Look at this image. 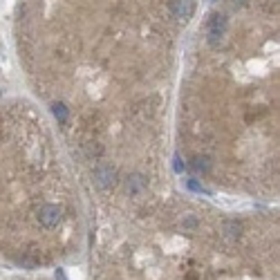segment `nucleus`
Returning <instances> with one entry per match:
<instances>
[{"instance_id": "obj_1", "label": "nucleus", "mask_w": 280, "mask_h": 280, "mask_svg": "<svg viewBox=\"0 0 280 280\" xmlns=\"http://www.w3.org/2000/svg\"><path fill=\"white\" fill-rule=\"evenodd\" d=\"M195 0H20L34 92L95 186L142 204L157 170L179 36Z\"/></svg>"}, {"instance_id": "obj_2", "label": "nucleus", "mask_w": 280, "mask_h": 280, "mask_svg": "<svg viewBox=\"0 0 280 280\" xmlns=\"http://www.w3.org/2000/svg\"><path fill=\"white\" fill-rule=\"evenodd\" d=\"M81 204L48 121L25 101L3 106V256L48 267L79 251Z\"/></svg>"}, {"instance_id": "obj_3", "label": "nucleus", "mask_w": 280, "mask_h": 280, "mask_svg": "<svg viewBox=\"0 0 280 280\" xmlns=\"http://www.w3.org/2000/svg\"><path fill=\"white\" fill-rule=\"evenodd\" d=\"M14 280H45V278H14Z\"/></svg>"}]
</instances>
